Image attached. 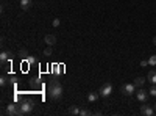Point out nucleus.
<instances>
[{
  "mask_svg": "<svg viewBox=\"0 0 156 116\" xmlns=\"http://www.w3.org/2000/svg\"><path fill=\"white\" fill-rule=\"evenodd\" d=\"M47 93H48V97H50L51 100H59V99L62 97V86H61L59 80H56V79L50 80V82H48Z\"/></svg>",
  "mask_w": 156,
  "mask_h": 116,
  "instance_id": "f257e3e1",
  "label": "nucleus"
},
{
  "mask_svg": "<svg viewBox=\"0 0 156 116\" xmlns=\"http://www.w3.org/2000/svg\"><path fill=\"white\" fill-rule=\"evenodd\" d=\"M34 110V102L30 100V99H25L19 104V116L22 114H30L31 111Z\"/></svg>",
  "mask_w": 156,
  "mask_h": 116,
  "instance_id": "f03ea898",
  "label": "nucleus"
},
{
  "mask_svg": "<svg viewBox=\"0 0 156 116\" xmlns=\"http://www.w3.org/2000/svg\"><path fill=\"white\" fill-rule=\"evenodd\" d=\"M136 85L134 83H125V85H122V88H120V91L125 94V96H131V94H134L136 93Z\"/></svg>",
  "mask_w": 156,
  "mask_h": 116,
  "instance_id": "7ed1b4c3",
  "label": "nucleus"
},
{
  "mask_svg": "<svg viewBox=\"0 0 156 116\" xmlns=\"http://www.w3.org/2000/svg\"><path fill=\"white\" fill-rule=\"evenodd\" d=\"M98 93H100L101 97H108V96L112 93V85H111V83H105V85L100 88V91H98Z\"/></svg>",
  "mask_w": 156,
  "mask_h": 116,
  "instance_id": "20e7f679",
  "label": "nucleus"
},
{
  "mask_svg": "<svg viewBox=\"0 0 156 116\" xmlns=\"http://www.w3.org/2000/svg\"><path fill=\"white\" fill-rule=\"evenodd\" d=\"M148 96H150V93H147L145 89H142V88H139L137 91H136V97H137L139 102H147L148 100Z\"/></svg>",
  "mask_w": 156,
  "mask_h": 116,
  "instance_id": "39448f33",
  "label": "nucleus"
},
{
  "mask_svg": "<svg viewBox=\"0 0 156 116\" xmlns=\"http://www.w3.org/2000/svg\"><path fill=\"white\" fill-rule=\"evenodd\" d=\"M3 113H6L9 116H19V105L17 104H9L6 107V111H3Z\"/></svg>",
  "mask_w": 156,
  "mask_h": 116,
  "instance_id": "423d86ee",
  "label": "nucleus"
},
{
  "mask_svg": "<svg viewBox=\"0 0 156 116\" xmlns=\"http://www.w3.org/2000/svg\"><path fill=\"white\" fill-rule=\"evenodd\" d=\"M140 113L145 114V116H153L156 111H154V107H151V105H142L140 107Z\"/></svg>",
  "mask_w": 156,
  "mask_h": 116,
  "instance_id": "0eeeda50",
  "label": "nucleus"
},
{
  "mask_svg": "<svg viewBox=\"0 0 156 116\" xmlns=\"http://www.w3.org/2000/svg\"><path fill=\"white\" fill-rule=\"evenodd\" d=\"M11 52H6V50H3L2 54H0V61H2V64H5L6 61H11Z\"/></svg>",
  "mask_w": 156,
  "mask_h": 116,
  "instance_id": "6e6552de",
  "label": "nucleus"
},
{
  "mask_svg": "<svg viewBox=\"0 0 156 116\" xmlns=\"http://www.w3.org/2000/svg\"><path fill=\"white\" fill-rule=\"evenodd\" d=\"M44 41H45L47 46H53V44L56 43V36H55V35H45Z\"/></svg>",
  "mask_w": 156,
  "mask_h": 116,
  "instance_id": "1a4fd4ad",
  "label": "nucleus"
},
{
  "mask_svg": "<svg viewBox=\"0 0 156 116\" xmlns=\"http://www.w3.org/2000/svg\"><path fill=\"white\" fill-rule=\"evenodd\" d=\"M31 5H33V0H20V8H22L23 11L30 9Z\"/></svg>",
  "mask_w": 156,
  "mask_h": 116,
  "instance_id": "9d476101",
  "label": "nucleus"
},
{
  "mask_svg": "<svg viewBox=\"0 0 156 116\" xmlns=\"http://www.w3.org/2000/svg\"><path fill=\"white\" fill-rule=\"evenodd\" d=\"M147 80H148L151 85H156V71H154V69H151V71L148 72V75H147Z\"/></svg>",
  "mask_w": 156,
  "mask_h": 116,
  "instance_id": "9b49d317",
  "label": "nucleus"
},
{
  "mask_svg": "<svg viewBox=\"0 0 156 116\" xmlns=\"http://www.w3.org/2000/svg\"><path fill=\"white\" fill-rule=\"evenodd\" d=\"M98 96H100V93H89L87 94V100L89 102H95L98 99Z\"/></svg>",
  "mask_w": 156,
  "mask_h": 116,
  "instance_id": "f8f14e48",
  "label": "nucleus"
},
{
  "mask_svg": "<svg viewBox=\"0 0 156 116\" xmlns=\"http://www.w3.org/2000/svg\"><path fill=\"white\" fill-rule=\"evenodd\" d=\"M144 83H145V79H144V77H137V79H134V85H136L137 88H140Z\"/></svg>",
  "mask_w": 156,
  "mask_h": 116,
  "instance_id": "ddd939ff",
  "label": "nucleus"
},
{
  "mask_svg": "<svg viewBox=\"0 0 156 116\" xmlns=\"http://www.w3.org/2000/svg\"><path fill=\"white\" fill-rule=\"evenodd\" d=\"M30 86H31V88H39V86H41V80L36 77V79H33V80L30 82Z\"/></svg>",
  "mask_w": 156,
  "mask_h": 116,
  "instance_id": "4468645a",
  "label": "nucleus"
},
{
  "mask_svg": "<svg viewBox=\"0 0 156 116\" xmlns=\"http://www.w3.org/2000/svg\"><path fill=\"white\" fill-rule=\"evenodd\" d=\"M69 113H70V114H73V116H76V114H80V108L75 107V105H72V107L69 108Z\"/></svg>",
  "mask_w": 156,
  "mask_h": 116,
  "instance_id": "2eb2a0df",
  "label": "nucleus"
},
{
  "mask_svg": "<svg viewBox=\"0 0 156 116\" xmlns=\"http://www.w3.org/2000/svg\"><path fill=\"white\" fill-rule=\"evenodd\" d=\"M19 55H20L22 58H28V52H27V49H20V50H19Z\"/></svg>",
  "mask_w": 156,
  "mask_h": 116,
  "instance_id": "dca6fc26",
  "label": "nucleus"
},
{
  "mask_svg": "<svg viewBox=\"0 0 156 116\" xmlns=\"http://www.w3.org/2000/svg\"><path fill=\"white\" fill-rule=\"evenodd\" d=\"M51 54H53V50H51V46L45 47V50H44V55H45V57H50Z\"/></svg>",
  "mask_w": 156,
  "mask_h": 116,
  "instance_id": "f3484780",
  "label": "nucleus"
},
{
  "mask_svg": "<svg viewBox=\"0 0 156 116\" xmlns=\"http://www.w3.org/2000/svg\"><path fill=\"white\" fill-rule=\"evenodd\" d=\"M0 85H2V86H6L8 85V77L6 75H2V79H0Z\"/></svg>",
  "mask_w": 156,
  "mask_h": 116,
  "instance_id": "a211bd4d",
  "label": "nucleus"
},
{
  "mask_svg": "<svg viewBox=\"0 0 156 116\" xmlns=\"http://www.w3.org/2000/svg\"><path fill=\"white\" fill-rule=\"evenodd\" d=\"M148 93H150V96H154V97H156V85H151V86H150Z\"/></svg>",
  "mask_w": 156,
  "mask_h": 116,
  "instance_id": "6ab92c4d",
  "label": "nucleus"
},
{
  "mask_svg": "<svg viewBox=\"0 0 156 116\" xmlns=\"http://www.w3.org/2000/svg\"><path fill=\"white\" fill-rule=\"evenodd\" d=\"M148 64H150V66H154V64H156V55H151L148 58Z\"/></svg>",
  "mask_w": 156,
  "mask_h": 116,
  "instance_id": "aec40b11",
  "label": "nucleus"
},
{
  "mask_svg": "<svg viewBox=\"0 0 156 116\" xmlns=\"http://www.w3.org/2000/svg\"><path fill=\"white\" fill-rule=\"evenodd\" d=\"M27 61H28L30 64H36V63H37V58H33V57H28V58H27Z\"/></svg>",
  "mask_w": 156,
  "mask_h": 116,
  "instance_id": "412c9836",
  "label": "nucleus"
},
{
  "mask_svg": "<svg viewBox=\"0 0 156 116\" xmlns=\"http://www.w3.org/2000/svg\"><path fill=\"white\" fill-rule=\"evenodd\" d=\"M55 72L56 74H62L64 72V68L62 66H55Z\"/></svg>",
  "mask_w": 156,
  "mask_h": 116,
  "instance_id": "4be33fe9",
  "label": "nucleus"
},
{
  "mask_svg": "<svg viewBox=\"0 0 156 116\" xmlns=\"http://www.w3.org/2000/svg\"><path fill=\"white\" fill-rule=\"evenodd\" d=\"M87 114H89V110H86V108L80 110V116H87Z\"/></svg>",
  "mask_w": 156,
  "mask_h": 116,
  "instance_id": "5701e85b",
  "label": "nucleus"
},
{
  "mask_svg": "<svg viewBox=\"0 0 156 116\" xmlns=\"http://www.w3.org/2000/svg\"><path fill=\"white\" fill-rule=\"evenodd\" d=\"M59 24H61V21L59 19H55L53 21V27H59Z\"/></svg>",
  "mask_w": 156,
  "mask_h": 116,
  "instance_id": "b1692460",
  "label": "nucleus"
},
{
  "mask_svg": "<svg viewBox=\"0 0 156 116\" xmlns=\"http://www.w3.org/2000/svg\"><path fill=\"white\" fill-rule=\"evenodd\" d=\"M147 64H148V61H145V60L140 61V66H147Z\"/></svg>",
  "mask_w": 156,
  "mask_h": 116,
  "instance_id": "393cba45",
  "label": "nucleus"
},
{
  "mask_svg": "<svg viewBox=\"0 0 156 116\" xmlns=\"http://www.w3.org/2000/svg\"><path fill=\"white\" fill-rule=\"evenodd\" d=\"M153 43H154V46H156V36L153 38Z\"/></svg>",
  "mask_w": 156,
  "mask_h": 116,
  "instance_id": "a878e982",
  "label": "nucleus"
},
{
  "mask_svg": "<svg viewBox=\"0 0 156 116\" xmlns=\"http://www.w3.org/2000/svg\"><path fill=\"white\" fill-rule=\"evenodd\" d=\"M154 111H156V104H154Z\"/></svg>",
  "mask_w": 156,
  "mask_h": 116,
  "instance_id": "bb28decb",
  "label": "nucleus"
}]
</instances>
